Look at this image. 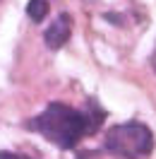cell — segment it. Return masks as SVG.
<instances>
[{
    "instance_id": "4",
    "label": "cell",
    "mask_w": 156,
    "mask_h": 159,
    "mask_svg": "<svg viewBox=\"0 0 156 159\" xmlns=\"http://www.w3.org/2000/svg\"><path fill=\"white\" fill-rule=\"evenodd\" d=\"M48 10H50L48 0H29V5H27V15H29L34 22H41L48 15Z\"/></svg>"
},
{
    "instance_id": "2",
    "label": "cell",
    "mask_w": 156,
    "mask_h": 159,
    "mask_svg": "<svg viewBox=\"0 0 156 159\" xmlns=\"http://www.w3.org/2000/svg\"><path fill=\"white\" fill-rule=\"evenodd\" d=\"M106 149L123 159H144L154 149V135L144 123L127 120L106 133Z\"/></svg>"
},
{
    "instance_id": "3",
    "label": "cell",
    "mask_w": 156,
    "mask_h": 159,
    "mask_svg": "<svg viewBox=\"0 0 156 159\" xmlns=\"http://www.w3.org/2000/svg\"><path fill=\"white\" fill-rule=\"evenodd\" d=\"M72 36V22H70V15H58L55 17V22L48 27V31H46V46L48 48H63L65 43H67V39Z\"/></svg>"
},
{
    "instance_id": "5",
    "label": "cell",
    "mask_w": 156,
    "mask_h": 159,
    "mask_svg": "<svg viewBox=\"0 0 156 159\" xmlns=\"http://www.w3.org/2000/svg\"><path fill=\"white\" fill-rule=\"evenodd\" d=\"M0 159H31L24 154H15V152H0Z\"/></svg>"
},
{
    "instance_id": "1",
    "label": "cell",
    "mask_w": 156,
    "mask_h": 159,
    "mask_svg": "<svg viewBox=\"0 0 156 159\" xmlns=\"http://www.w3.org/2000/svg\"><path fill=\"white\" fill-rule=\"evenodd\" d=\"M103 118H106V111L94 104L89 106V111H77L63 101H53L29 125L53 145L63 149H75L87 135L101 128Z\"/></svg>"
},
{
    "instance_id": "6",
    "label": "cell",
    "mask_w": 156,
    "mask_h": 159,
    "mask_svg": "<svg viewBox=\"0 0 156 159\" xmlns=\"http://www.w3.org/2000/svg\"><path fill=\"white\" fill-rule=\"evenodd\" d=\"M154 70H156V51H154Z\"/></svg>"
}]
</instances>
